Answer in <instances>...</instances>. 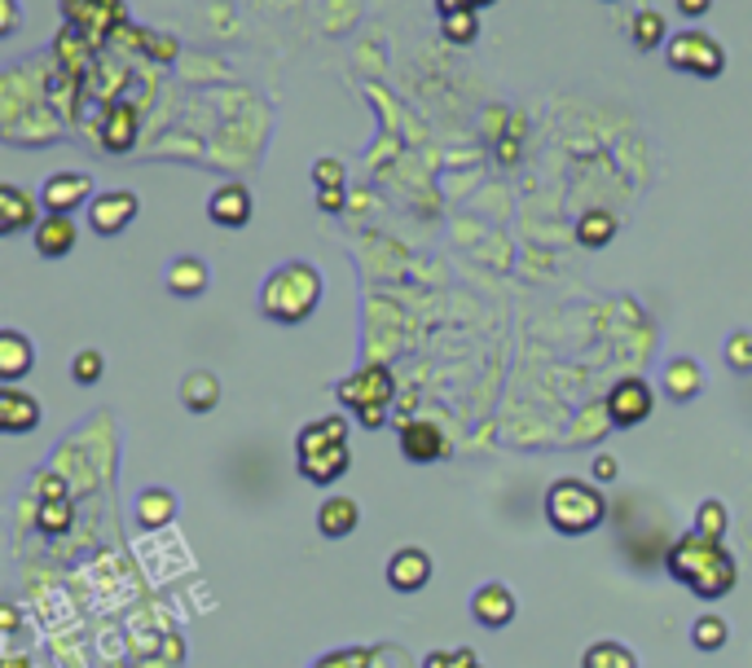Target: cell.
<instances>
[{
    "instance_id": "obj_6",
    "label": "cell",
    "mask_w": 752,
    "mask_h": 668,
    "mask_svg": "<svg viewBox=\"0 0 752 668\" xmlns=\"http://www.w3.org/2000/svg\"><path fill=\"white\" fill-rule=\"evenodd\" d=\"M664 62H669V71H682V76H695V80H717L726 71V49H721L717 36H708L699 27H686V32L669 36Z\"/></svg>"
},
{
    "instance_id": "obj_11",
    "label": "cell",
    "mask_w": 752,
    "mask_h": 668,
    "mask_svg": "<svg viewBox=\"0 0 752 668\" xmlns=\"http://www.w3.org/2000/svg\"><path fill=\"white\" fill-rule=\"evenodd\" d=\"M41 220H45V211L36 207V194H27L14 181H0V233H5V238L36 233Z\"/></svg>"
},
{
    "instance_id": "obj_2",
    "label": "cell",
    "mask_w": 752,
    "mask_h": 668,
    "mask_svg": "<svg viewBox=\"0 0 752 668\" xmlns=\"http://www.w3.org/2000/svg\"><path fill=\"white\" fill-rule=\"evenodd\" d=\"M352 467V427L343 414H330V418H312L299 427L295 436V471L317 484V488H330L347 475Z\"/></svg>"
},
{
    "instance_id": "obj_19",
    "label": "cell",
    "mask_w": 752,
    "mask_h": 668,
    "mask_svg": "<svg viewBox=\"0 0 752 668\" xmlns=\"http://www.w3.org/2000/svg\"><path fill=\"white\" fill-rule=\"evenodd\" d=\"M356 528H361V506H356L352 497L330 493V497L317 506V532H321L326 541H343V537H352Z\"/></svg>"
},
{
    "instance_id": "obj_41",
    "label": "cell",
    "mask_w": 752,
    "mask_h": 668,
    "mask_svg": "<svg viewBox=\"0 0 752 668\" xmlns=\"http://www.w3.org/2000/svg\"><path fill=\"white\" fill-rule=\"evenodd\" d=\"M673 5H677L682 19H704L713 10V0H673Z\"/></svg>"
},
{
    "instance_id": "obj_15",
    "label": "cell",
    "mask_w": 752,
    "mask_h": 668,
    "mask_svg": "<svg viewBox=\"0 0 752 668\" xmlns=\"http://www.w3.org/2000/svg\"><path fill=\"white\" fill-rule=\"evenodd\" d=\"M41 418H45V410H41V401L32 392L0 388V431L5 436H27V431L41 427Z\"/></svg>"
},
{
    "instance_id": "obj_43",
    "label": "cell",
    "mask_w": 752,
    "mask_h": 668,
    "mask_svg": "<svg viewBox=\"0 0 752 668\" xmlns=\"http://www.w3.org/2000/svg\"><path fill=\"white\" fill-rule=\"evenodd\" d=\"M14 629H19V607L5 602V633H14Z\"/></svg>"
},
{
    "instance_id": "obj_12",
    "label": "cell",
    "mask_w": 752,
    "mask_h": 668,
    "mask_svg": "<svg viewBox=\"0 0 752 668\" xmlns=\"http://www.w3.org/2000/svg\"><path fill=\"white\" fill-rule=\"evenodd\" d=\"M432 572H436V563H432V554L428 550H419V545H401V550H392V558H388V585L397 589V594H423L428 585H432Z\"/></svg>"
},
{
    "instance_id": "obj_9",
    "label": "cell",
    "mask_w": 752,
    "mask_h": 668,
    "mask_svg": "<svg viewBox=\"0 0 752 668\" xmlns=\"http://www.w3.org/2000/svg\"><path fill=\"white\" fill-rule=\"evenodd\" d=\"M397 436H401V453H406L414 467H432V462H445V458L454 453L445 427L432 423V418H410V423L397 427Z\"/></svg>"
},
{
    "instance_id": "obj_37",
    "label": "cell",
    "mask_w": 752,
    "mask_h": 668,
    "mask_svg": "<svg viewBox=\"0 0 752 668\" xmlns=\"http://www.w3.org/2000/svg\"><path fill=\"white\" fill-rule=\"evenodd\" d=\"M590 475H594V484L603 488V484H612V480H620V462H616L612 453H599V458L590 462Z\"/></svg>"
},
{
    "instance_id": "obj_39",
    "label": "cell",
    "mask_w": 752,
    "mask_h": 668,
    "mask_svg": "<svg viewBox=\"0 0 752 668\" xmlns=\"http://www.w3.org/2000/svg\"><path fill=\"white\" fill-rule=\"evenodd\" d=\"M0 14H5V23H0V41H10L19 32V0H0Z\"/></svg>"
},
{
    "instance_id": "obj_34",
    "label": "cell",
    "mask_w": 752,
    "mask_h": 668,
    "mask_svg": "<svg viewBox=\"0 0 752 668\" xmlns=\"http://www.w3.org/2000/svg\"><path fill=\"white\" fill-rule=\"evenodd\" d=\"M423 668H485L480 655L471 646H458V650H432L423 655Z\"/></svg>"
},
{
    "instance_id": "obj_8",
    "label": "cell",
    "mask_w": 752,
    "mask_h": 668,
    "mask_svg": "<svg viewBox=\"0 0 752 668\" xmlns=\"http://www.w3.org/2000/svg\"><path fill=\"white\" fill-rule=\"evenodd\" d=\"M98 198V185L89 172H54L41 185V207L49 216H76L80 207H89Z\"/></svg>"
},
{
    "instance_id": "obj_32",
    "label": "cell",
    "mask_w": 752,
    "mask_h": 668,
    "mask_svg": "<svg viewBox=\"0 0 752 668\" xmlns=\"http://www.w3.org/2000/svg\"><path fill=\"white\" fill-rule=\"evenodd\" d=\"M102 375H106V357H102L98 348H80V353L71 357V379H76L80 388H98Z\"/></svg>"
},
{
    "instance_id": "obj_17",
    "label": "cell",
    "mask_w": 752,
    "mask_h": 668,
    "mask_svg": "<svg viewBox=\"0 0 752 668\" xmlns=\"http://www.w3.org/2000/svg\"><path fill=\"white\" fill-rule=\"evenodd\" d=\"M660 388H664L669 405H691V401L704 396V366L695 357H669Z\"/></svg>"
},
{
    "instance_id": "obj_42",
    "label": "cell",
    "mask_w": 752,
    "mask_h": 668,
    "mask_svg": "<svg viewBox=\"0 0 752 668\" xmlns=\"http://www.w3.org/2000/svg\"><path fill=\"white\" fill-rule=\"evenodd\" d=\"M436 10H441V19H449V14H458V10H476L471 0H436Z\"/></svg>"
},
{
    "instance_id": "obj_38",
    "label": "cell",
    "mask_w": 752,
    "mask_h": 668,
    "mask_svg": "<svg viewBox=\"0 0 752 668\" xmlns=\"http://www.w3.org/2000/svg\"><path fill=\"white\" fill-rule=\"evenodd\" d=\"M343 194H347L343 185H334V189H317V207L334 216V211H343V207H347V198H343Z\"/></svg>"
},
{
    "instance_id": "obj_27",
    "label": "cell",
    "mask_w": 752,
    "mask_h": 668,
    "mask_svg": "<svg viewBox=\"0 0 752 668\" xmlns=\"http://www.w3.org/2000/svg\"><path fill=\"white\" fill-rule=\"evenodd\" d=\"M581 668H638V655L616 637H599V642L585 646Z\"/></svg>"
},
{
    "instance_id": "obj_22",
    "label": "cell",
    "mask_w": 752,
    "mask_h": 668,
    "mask_svg": "<svg viewBox=\"0 0 752 668\" xmlns=\"http://www.w3.org/2000/svg\"><path fill=\"white\" fill-rule=\"evenodd\" d=\"M133 510H137V528L141 532L168 528L176 519V493L172 488H141L137 502H133Z\"/></svg>"
},
{
    "instance_id": "obj_13",
    "label": "cell",
    "mask_w": 752,
    "mask_h": 668,
    "mask_svg": "<svg viewBox=\"0 0 752 668\" xmlns=\"http://www.w3.org/2000/svg\"><path fill=\"white\" fill-rule=\"evenodd\" d=\"M515 611H520V602H515L506 580H485L471 594V615H476L480 629H506L515 620Z\"/></svg>"
},
{
    "instance_id": "obj_26",
    "label": "cell",
    "mask_w": 752,
    "mask_h": 668,
    "mask_svg": "<svg viewBox=\"0 0 752 668\" xmlns=\"http://www.w3.org/2000/svg\"><path fill=\"white\" fill-rule=\"evenodd\" d=\"M629 41H634V49H642V54L664 49V45H669V23H664V14H660V10H638L634 23H629Z\"/></svg>"
},
{
    "instance_id": "obj_23",
    "label": "cell",
    "mask_w": 752,
    "mask_h": 668,
    "mask_svg": "<svg viewBox=\"0 0 752 668\" xmlns=\"http://www.w3.org/2000/svg\"><path fill=\"white\" fill-rule=\"evenodd\" d=\"M181 405L190 414H212L220 405V379L212 370H190L181 379Z\"/></svg>"
},
{
    "instance_id": "obj_33",
    "label": "cell",
    "mask_w": 752,
    "mask_h": 668,
    "mask_svg": "<svg viewBox=\"0 0 752 668\" xmlns=\"http://www.w3.org/2000/svg\"><path fill=\"white\" fill-rule=\"evenodd\" d=\"M71 519H76V510H71V502H67V497H62V502H41V510H36V528H41V532H49V537L67 532V528H71Z\"/></svg>"
},
{
    "instance_id": "obj_20",
    "label": "cell",
    "mask_w": 752,
    "mask_h": 668,
    "mask_svg": "<svg viewBox=\"0 0 752 668\" xmlns=\"http://www.w3.org/2000/svg\"><path fill=\"white\" fill-rule=\"evenodd\" d=\"M163 286H168L176 299H198V295L212 286V268H207L198 255H176V260L163 268Z\"/></svg>"
},
{
    "instance_id": "obj_21",
    "label": "cell",
    "mask_w": 752,
    "mask_h": 668,
    "mask_svg": "<svg viewBox=\"0 0 752 668\" xmlns=\"http://www.w3.org/2000/svg\"><path fill=\"white\" fill-rule=\"evenodd\" d=\"M102 146L111 154H128L137 146V106L133 102H115L106 111V124H102Z\"/></svg>"
},
{
    "instance_id": "obj_35",
    "label": "cell",
    "mask_w": 752,
    "mask_h": 668,
    "mask_svg": "<svg viewBox=\"0 0 752 668\" xmlns=\"http://www.w3.org/2000/svg\"><path fill=\"white\" fill-rule=\"evenodd\" d=\"M312 185H317V189L343 185V163H339V159H317V163H312Z\"/></svg>"
},
{
    "instance_id": "obj_29",
    "label": "cell",
    "mask_w": 752,
    "mask_h": 668,
    "mask_svg": "<svg viewBox=\"0 0 752 668\" xmlns=\"http://www.w3.org/2000/svg\"><path fill=\"white\" fill-rule=\"evenodd\" d=\"M726 637H730V624L721 620V615H699L695 624H691V642H695V650H704V655H713V650H721L726 646Z\"/></svg>"
},
{
    "instance_id": "obj_40",
    "label": "cell",
    "mask_w": 752,
    "mask_h": 668,
    "mask_svg": "<svg viewBox=\"0 0 752 668\" xmlns=\"http://www.w3.org/2000/svg\"><path fill=\"white\" fill-rule=\"evenodd\" d=\"M67 497V484L58 475H41V502H62Z\"/></svg>"
},
{
    "instance_id": "obj_3",
    "label": "cell",
    "mask_w": 752,
    "mask_h": 668,
    "mask_svg": "<svg viewBox=\"0 0 752 668\" xmlns=\"http://www.w3.org/2000/svg\"><path fill=\"white\" fill-rule=\"evenodd\" d=\"M321 295H326L321 268L308 264V260H286V264H277L264 277V286H260V312L273 325H304L317 312Z\"/></svg>"
},
{
    "instance_id": "obj_14",
    "label": "cell",
    "mask_w": 752,
    "mask_h": 668,
    "mask_svg": "<svg viewBox=\"0 0 752 668\" xmlns=\"http://www.w3.org/2000/svg\"><path fill=\"white\" fill-rule=\"evenodd\" d=\"M251 216H255V198H251V189L238 185V181L220 185V189L207 198V220L220 224V229H247Z\"/></svg>"
},
{
    "instance_id": "obj_30",
    "label": "cell",
    "mask_w": 752,
    "mask_h": 668,
    "mask_svg": "<svg viewBox=\"0 0 752 668\" xmlns=\"http://www.w3.org/2000/svg\"><path fill=\"white\" fill-rule=\"evenodd\" d=\"M721 357L734 375H752V330H730L721 344Z\"/></svg>"
},
{
    "instance_id": "obj_24",
    "label": "cell",
    "mask_w": 752,
    "mask_h": 668,
    "mask_svg": "<svg viewBox=\"0 0 752 668\" xmlns=\"http://www.w3.org/2000/svg\"><path fill=\"white\" fill-rule=\"evenodd\" d=\"M616 233H620V220H616L607 207H590V211L577 220V242H581L585 251H603V246H612V242H616Z\"/></svg>"
},
{
    "instance_id": "obj_44",
    "label": "cell",
    "mask_w": 752,
    "mask_h": 668,
    "mask_svg": "<svg viewBox=\"0 0 752 668\" xmlns=\"http://www.w3.org/2000/svg\"><path fill=\"white\" fill-rule=\"evenodd\" d=\"M471 5H476V10H485V5H498V0H471Z\"/></svg>"
},
{
    "instance_id": "obj_5",
    "label": "cell",
    "mask_w": 752,
    "mask_h": 668,
    "mask_svg": "<svg viewBox=\"0 0 752 668\" xmlns=\"http://www.w3.org/2000/svg\"><path fill=\"white\" fill-rule=\"evenodd\" d=\"M392 396H397V375L388 366H365L347 379L334 383V401L365 427V431H379L392 414Z\"/></svg>"
},
{
    "instance_id": "obj_36",
    "label": "cell",
    "mask_w": 752,
    "mask_h": 668,
    "mask_svg": "<svg viewBox=\"0 0 752 668\" xmlns=\"http://www.w3.org/2000/svg\"><path fill=\"white\" fill-rule=\"evenodd\" d=\"M312 668H365V646L334 650V655H326V659H321V664H312Z\"/></svg>"
},
{
    "instance_id": "obj_7",
    "label": "cell",
    "mask_w": 752,
    "mask_h": 668,
    "mask_svg": "<svg viewBox=\"0 0 752 668\" xmlns=\"http://www.w3.org/2000/svg\"><path fill=\"white\" fill-rule=\"evenodd\" d=\"M603 405H607L612 427L634 431V427H642V423L656 414V388H651L642 375H625V379L612 383V392H607Z\"/></svg>"
},
{
    "instance_id": "obj_18",
    "label": "cell",
    "mask_w": 752,
    "mask_h": 668,
    "mask_svg": "<svg viewBox=\"0 0 752 668\" xmlns=\"http://www.w3.org/2000/svg\"><path fill=\"white\" fill-rule=\"evenodd\" d=\"M32 242H36V255L62 260V255H71L76 242H80V224H76V216H49V211H45V220H41L36 233H32Z\"/></svg>"
},
{
    "instance_id": "obj_10",
    "label": "cell",
    "mask_w": 752,
    "mask_h": 668,
    "mask_svg": "<svg viewBox=\"0 0 752 668\" xmlns=\"http://www.w3.org/2000/svg\"><path fill=\"white\" fill-rule=\"evenodd\" d=\"M137 211H141V198L133 189H106L89 203V229L98 238H119L137 220Z\"/></svg>"
},
{
    "instance_id": "obj_31",
    "label": "cell",
    "mask_w": 752,
    "mask_h": 668,
    "mask_svg": "<svg viewBox=\"0 0 752 668\" xmlns=\"http://www.w3.org/2000/svg\"><path fill=\"white\" fill-rule=\"evenodd\" d=\"M441 36H445L449 45H476V36H480V19H476V10H458V14L441 19Z\"/></svg>"
},
{
    "instance_id": "obj_16",
    "label": "cell",
    "mask_w": 752,
    "mask_h": 668,
    "mask_svg": "<svg viewBox=\"0 0 752 668\" xmlns=\"http://www.w3.org/2000/svg\"><path fill=\"white\" fill-rule=\"evenodd\" d=\"M36 366V344L27 339L23 330H0V383L5 388H19L23 375H32Z\"/></svg>"
},
{
    "instance_id": "obj_1",
    "label": "cell",
    "mask_w": 752,
    "mask_h": 668,
    "mask_svg": "<svg viewBox=\"0 0 752 668\" xmlns=\"http://www.w3.org/2000/svg\"><path fill=\"white\" fill-rule=\"evenodd\" d=\"M664 567H669V576H673L682 589H691V594L704 598V602H717V598L734 594V585H739V563H734V554H730L721 541L699 537L695 528L682 532V537L669 545Z\"/></svg>"
},
{
    "instance_id": "obj_25",
    "label": "cell",
    "mask_w": 752,
    "mask_h": 668,
    "mask_svg": "<svg viewBox=\"0 0 752 668\" xmlns=\"http://www.w3.org/2000/svg\"><path fill=\"white\" fill-rule=\"evenodd\" d=\"M124 14V5L119 0H62V14H67V23H76V27H89V32H106L111 27V19H102V14Z\"/></svg>"
},
{
    "instance_id": "obj_4",
    "label": "cell",
    "mask_w": 752,
    "mask_h": 668,
    "mask_svg": "<svg viewBox=\"0 0 752 668\" xmlns=\"http://www.w3.org/2000/svg\"><path fill=\"white\" fill-rule=\"evenodd\" d=\"M546 523L559 537H585L594 528H603L607 519V497L594 480H555L546 488Z\"/></svg>"
},
{
    "instance_id": "obj_28",
    "label": "cell",
    "mask_w": 752,
    "mask_h": 668,
    "mask_svg": "<svg viewBox=\"0 0 752 668\" xmlns=\"http://www.w3.org/2000/svg\"><path fill=\"white\" fill-rule=\"evenodd\" d=\"M699 537H713V541H726V528H730V510H726V502H717V497H704L699 506H695V523H691Z\"/></svg>"
}]
</instances>
